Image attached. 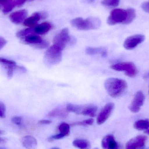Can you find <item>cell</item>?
Instances as JSON below:
<instances>
[{
  "label": "cell",
  "instance_id": "1",
  "mask_svg": "<svg viewBox=\"0 0 149 149\" xmlns=\"http://www.w3.org/2000/svg\"><path fill=\"white\" fill-rule=\"evenodd\" d=\"M104 87L107 93L110 96L117 98L126 91L127 84L125 81L121 79L110 78L105 81Z\"/></svg>",
  "mask_w": 149,
  "mask_h": 149
},
{
  "label": "cell",
  "instance_id": "2",
  "mask_svg": "<svg viewBox=\"0 0 149 149\" xmlns=\"http://www.w3.org/2000/svg\"><path fill=\"white\" fill-rule=\"evenodd\" d=\"M72 25L79 30H89L98 29L101 25V21L95 17H89L86 19L77 17L71 21Z\"/></svg>",
  "mask_w": 149,
  "mask_h": 149
},
{
  "label": "cell",
  "instance_id": "3",
  "mask_svg": "<svg viewBox=\"0 0 149 149\" xmlns=\"http://www.w3.org/2000/svg\"><path fill=\"white\" fill-rule=\"evenodd\" d=\"M63 51L55 45H52L45 52L44 57L45 63L49 65L59 63L62 60Z\"/></svg>",
  "mask_w": 149,
  "mask_h": 149
},
{
  "label": "cell",
  "instance_id": "4",
  "mask_svg": "<svg viewBox=\"0 0 149 149\" xmlns=\"http://www.w3.org/2000/svg\"><path fill=\"white\" fill-rule=\"evenodd\" d=\"M110 68L119 72H124L128 77L134 78L138 73L137 68L134 63L130 62H123L112 65Z\"/></svg>",
  "mask_w": 149,
  "mask_h": 149
},
{
  "label": "cell",
  "instance_id": "5",
  "mask_svg": "<svg viewBox=\"0 0 149 149\" xmlns=\"http://www.w3.org/2000/svg\"><path fill=\"white\" fill-rule=\"evenodd\" d=\"M128 13L127 10L121 9H116L111 11L107 20V23L109 25H114L118 23L125 24Z\"/></svg>",
  "mask_w": 149,
  "mask_h": 149
},
{
  "label": "cell",
  "instance_id": "6",
  "mask_svg": "<svg viewBox=\"0 0 149 149\" xmlns=\"http://www.w3.org/2000/svg\"><path fill=\"white\" fill-rule=\"evenodd\" d=\"M71 40V37L69 35V30L67 28L63 29L54 38V45L63 50L67 44Z\"/></svg>",
  "mask_w": 149,
  "mask_h": 149
},
{
  "label": "cell",
  "instance_id": "7",
  "mask_svg": "<svg viewBox=\"0 0 149 149\" xmlns=\"http://www.w3.org/2000/svg\"><path fill=\"white\" fill-rule=\"evenodd\" d=\"M114 108V104L109 102L103 107L97 116L96 122L98 125L104 123L109 118Z\"/></svg>",
  "mask_w": 149,
  "mask_h": 149
},
{
  "label": "cell",
  "instance_id": "8",
  "mask_svg": "<svg viewBox=\"0 0 149 149\" xmlns=\"http://www.w3.org/2000/svg\"><path fill=\"white\" fill-rule=\"evenodd\" d=\"M145 39V36L141 34L131 36L126 39L123 46L126 49H133L142 43Z\"/></svg>",
  "mask_w": 149,
  "mask_h": 149
},
{
  "label": "cell",
  "instance_id": "9",
  "mask_svg": "<svg viewBox=\"0 0 149 149\" xmlns=\"http://www.w3.org/2000/svg\"><path fill=\"white\" fill-rule=\"evenodd\" d=\"M145 100L144 94L141 91H138L136 94L134 100L130 106L129 109L133 113H137L140 111Z\"/></svg>",
  "mask_w": 149,
  "mask_h": 149
},
{
  "label": "cell",
  "instance_id": "10",
  "mask_svg": "<svg viewBox=\"0 0 149 149\" xmlns=\"http://www.w3.org/2000/svg\"><path fill=\"white\" fill-rule=\"evenodd\" d=\"M147 136H138L130 140L126 145V149H142L145 145Z\"/></svg>",
  "mask_w": 149,
  "mask_h": 149
},
{
  "label": "cell",
  "instance_id": "11",
  "mask_svg": "<svg viewBox=\"0 0 149 149\" xmlns=\"http://www.w3.org/2000/svg\"><path fill=\"white\" fill-rule=\"evenodd\" d=\"M98 108L93 104L79 106V113L82 115L94 117L96 116Z\"/></svg>",
  "mask_w": 149,
  "mask_h": 149
},
{
  "label": "cell",
  "instance_id": "12",
  "mask_svg": "<svg viewBox=\"0 0 149 149\" xmlns=\"http://www.w3.org/2000/svg\"><path fill=\"white\" fill-rule=\"evenodd\" d=\"M28 15V11L26 10H21L11 13L9 16L11 22L15 24H18L24 22Z\"/></svg>",
  "mask_w": 149,
  "mask_h": 149
},
{
  "label": "cell",
  "instance_id": "13",
  "mask_svg": "<svg viewBox=\"0 0 149 149\" xmlns=\"http://www.w3.org/2000/svg\"><path fill=\"white\" fill-rule=\"evenodd\" d=\"M46 17L45 13H34L31 16L24 20L23 22L24 25L26 27L32 28L37 24L41 18H45Z\"/></svg>",
  "mask_w": 149,
  "mask_h": 149
},
{
  "label": "cell",
  "instance_id": "14",
  "mask_svg": "<svg viewBox=\"0 0 149 149\" xmlns=\"http://www.w3.org/2000/svg\"><path fill=\"white\" fill-rule=\"evenodd\" d=\"M117 146V143L112 135L106 136L102 141V147L103 149H116Z\"/></svg>",
  "mask_w": 149,
  "mask_h": 149
},
{
  "label": "cell",
  "instance_id": "15",
  "mask_svg": "<svg viewBox=\"0 0 149 149\" xmlns=\"http://www.w3.org/2000/svg\"><path fill=\"white\" fill-rule=\"evenodd\" d=\"M22 144L24 148L27 149H34L37 145L36 139L31 136H25L22 138Z\"/></svg>",
  "mask_w": 149,
  "mask_h": 149
},
{
  "label": "cell",
  "instance_id": "16",
  "mask_svg": "<svg viewBox=\"0 0 149 149\" xmlns=\"http://www.w3.org/2000/svg\"><path fill=\"white\" fill-rule=\"evenodd\" d=\"M68 114V112L66 109L56 108L50 112L48 114V116L50 117L65 118L67 117Z\"/></svg>",
  "mask_w": 149,
  "mask_h": 149
},
{
  "label": "cell",
  "instance_id": "17",
  "mask_svg": "<svg viewBox=\"0 0 149 149\" xmlns=\"http://www.w3.org/2000/svg\"><path fill=\"white\" fill-rule=\"evenodd\" d=\"M86 52L89 55H100L104 57L107 55V49L102 47H88L86 49Z\"/></svg>",
  "mask_w": 149,
  "mask_h": 149
},
{
  "label": "cell",
  "instance_id": "18",
  "mask_svg": "<svg viewBox=\"0 0 149 149\" xmlns=\"http://www.w3.org/2000/svg\"><path fill=\"white\" fill-rule=\"evenodd\" d=\"M52 27L51 24L45 22L36 26L34 29V32L38 35H44L47 33Z\"/></svg>",
  "mask_w": 149,
  "mask_h": 149
},
{
  "label": "cell",
  "instance_id": "19",
  "mask_svg": "<svg viewBox=\"0 0 149 149\" xmlns=\"http://www.w3.org/2000/svg\"><path fill=\"white\" fill-rule=\"evenodd\" d=\"M43 41L42 39L37 35L30 34L24 37V42L29 44L36 45L41 43Z\"/></svg>",
  "mask_w": 149,
  "mask_h": 149
},
{
  "label": "cell",
  "instance_id": "20",
  "mask_svg": "<svg viewBox=\"0 0 149 149\" xmlns=\"http://www.w3.org/2000/svg\"><path fill=\"white\" fill-rule=\"evenodd\" d=\"M73 146L79 149H90L91 145L88 141L84 139H77L72 142Z\"/></svg>",
  "mask_w": 149,
  "mask_h": 149
},
{
  "label": "cell",
  "instance_id": "21",
  "mask_svg": "<svg viewBox=\"0 0 149 149\" xmlns=\"http://www.w3.org/2000/svg\"><path fill=\"white\" fill-rule=\"evenodd\" d=\"M134 127L140 131L147 130L149 128V120L148 119L139 120L135 123Z\"/></svg>",
  "mask_w": 149,
  "mask_h": 149
},
{
  "label": "cell",
  "instance_id": "22",
  "mask_svg": "<svg viewBox=\"0 0 149 149\" xmlns=\"http://www.w3.org/2000/svg\"><path fill=\"white\" fill-rule=\"evenodd\" d=\"M58 130L60 134H63L64 136H68L70 135V127L68 123H61L58 127Z\"/></svg>",
  "mask_w": 149,
  "mask_h": 149
},
{
  "label": "cell",
  "instance_id": "23",
  "mask_svg": "<svg viewBox=\"0 0 149 149\" xmlns=\"http://www.w3.org/2000/svg\"><path fill=\"white\" fill-rule=\"evenodd\" d=\"M0 63L3 65L7 69L11 67H17L16 63L13 60L0 57Z\"/></svg>",
  "mask_w": 149,
  "mask_h": 149
},
{
  "label": "cell",
  "instance_id": "24",
  "mask_svg": "<svg viewBox=\"0 0 149 149\" xmlns=\"http://www.w3.org/2000/svg\"><path fill=\"white\" fill-rule=\"evenodd\" d=\"M127 18L124 24L131 23L136 17L135 10L133 8H129L127 10Z\"/></svg>",
  "mask_w": 149,
  "mask_h": 149
},
{
  "label": "cell",
  "instance_id": "25",
  "mask_svg": "<svg viewBox=\"0 0 149 149\" xmlns=\"http://www.w3.org/2000/svg\"><path fill=\"white\" fill-rule=\"evenodd\" d=\"M34 32V29L32 28H28L22 30L20 31H18L17 33V36L20 38L25 37L28 35H30V34Z\"/></svg>",
  "mask_w": 149,
  "mask_h": 149
},
{
  "label": "cell",
  "instance_id": "26",
  "mask_svg": "<svg viewBox=\"0 0 149 149\" xmlns=\"http://www.w3.org/2000/svg\"><path fill=\"white\" fill-rule=\"evenodd\" d=\"M120 0H103L102 2V5L108 7H117L119 5Z\"/></svg>",
  "mask_w": 149,
  "mask_h": 149
},
{
  "label": "cell",
  "instance_id": "27",
  "mask_svg": "<svg viewBox=\"0 0 149 149\" xmlns=\"http://www.w3.org/2000/svg\"><path fill=\"white\" fill-rule=\"evenodd\" d=\"M16 7L14 1H11L7 4L4 5V8L3 10V12L4 14H6L10 12Z\"/></svg>",
  "mask_w": 149,
  "mask_h": 149
},
{
  "label": "cell",
  "instance_id": "28",
  "mask_svg": "<svg viewBox=\"0 0 149 149\" xmlns=\"http://www.w3.org/2000/svg\"><path fill=\"white\" fill-rule=\"evenodd\" d=\"M94 120L92 118L87 119V120H85L82 122H76L73 124V125H79V126H86L88 125H93L94 123Z\"/></svg>",
  "mask_w": 149,
  "mask_h": 149
},
{
  "label": "cell",
  "instance_id": "29",
  "mask_svg": "<svg viewBox=\"0 0 149 149\" xmlns=\"http://www.w3.org/2000/svg\"><path fill=\"white\" fill-rule=\"evenodd\" d=\"M5 115H6V107L3 102L0 101V118H5Z\"/></svg>",
  "mask_w": 149,
  "mask_h": 149
},
{
  "label": "cell",
  "instance_id": "30",
  "mask_svg": "<svg viewBox=\"0 0 149 149\" xmlns=\"http://www.w3.org/2000/svg\"><path fill=\"white\" fill-rule=\"evenodd\" d=\"M22 118L20 116H15L12 118V123L16 125H20L22 122Z\"/></svg>",
  "mask_w": 149,
  "mask_h": 149
},
{
  "label": "cell",
  "instance_id": "31",
  "mask_svg": "<svg viewBox=\"0 0 149 149\" xmlns=\"http://www.w3.org/2000/svg\"><path fill=\"white\" fill-rule=\"evenodd\" d=\"M35 46H36L37 48H38V49H45V48H46V47L49 46V43H48L47 42H46V41H43L42 43H41L36 45H35Z\"/></svg>",
  "mask_w": 149,
  "mask_h": 149
},
{
  "label": "cell",
  "instance_id": "32",
  "mask_svg": "<svg viewBox=\"0 0 149 149\" xmlns=\"http://www.w3.org/2000/svg\"><path fill=\"white\" fill-rule=\"evenodd\" d=\"M141 7L145 12L149 13V2L143 3L142 4Z\"/></svg>",
  "mask_w": 149,
  "mask_h": 149
},
{
  "label": "cell",
  "instance_id": "33",
  "mask_svg": "<svg viewBox=\"0 0 149 149\" xmlns=\"http://www.w3.org/2000/svg\"><path fill=\"white\" fill-rule=\"evenodd\" d=\"M7 44V41L5 38L0 37V50L2 49Z\"/></svg>",
  "mask_w": 149,
  "mask_h": 149
},
{
  "label": "cell",
  "instance_id": "34",
  "mask_svg": "<svg viewBox=\"0 0 149 149\" xmlns=\"http://www.w3.org/2000/svg\"><path fill=\"white\" fill-rule=\"evenodd\" d=\"M52 121L51 120H42L38 121V123L41 125H48L51 124Z\"/></svg>",
  "mask_w": 149,
  "mask_h": 149
},
{
  "label": "cell",
  "instance_id": "35",
  "mask_svg": "<svg viewBox=\"0 0 149 149\" xmlns=\"http://www.w3.org/2000/svg\"><path fill=\"white\" fill-rule=\"evenodd\" d=\"M15 1L16 2L17 7H19L24 4L26 0H15Z\"/></svg>",
  "mask_w": 149,
  "mask_h": 149
},
{
  "label": "cell",
  "instance_id": "36",
  "mask_svg": "<svg viewBox=\"0 0 149 149\" xmlns=\"http://www.w3.org/2000/svg\"><path fill=\"white\" fill-rule=\"evenodd\" d=\"M12 0H0V3L5 5Z\"/></svg>",
  "mask_w": 149,
  "mask_h": 149
},
{
  "label": "cell",
  "instance_id": "37",
  "mask_svg": "<svg viewBox=\"0 0 149 149\" xmlns=\"http://www.w3.org/2000/svg\"><path fill=\"white\" fill-rule=\"evenodd\" d=\"M5 141H5V139L0 137V143H4V142H5Z\"/></svg>",
  "mask_w": 149,
  "mask_h": 149
},
{
  "label": "cell",
  "instance_id": "38",
  "mask_svg": "<svg viewBox=\"0 0 149 149\" xmlns=\"http://www.w3.org/2000/svg\"><path fill=\"white\" fill-rule=\"evenodd\" d=\"M145 132V133H146V134L149 135V129H148L147 130H145V132Z\"/></svg>",
  "mask_w": 149,
  "mask_h": 149
},
{
  "label": "cell",
  "instance_id": "39",
  "mask_svg": "<svg viewBox=\"0 0 149 149\" xmlns=\"http://www.w3.org/2000/svg\"><path fill=\"white\" fill-rule=\"evenodd\" d=\"M50 149H61L58 148H57V147H54V148H52Z\"/></svg>",
  "mask_w": 149,
  "mask_h": 149
},
{
  "label": "cell",
  "instance_id": "40",
  "mask_svg": "<svg viewBox=\"0 0 149 149\" xmlns=\"http://www.w3.org/2000/svg\"><path fill=\"white\" fill-rule=\"evenodd\" d=\"M95 0H88V2H93V1H94Z\"/></svg>",
  "mask_w": 149,
  "mask_h": 149
},
{
  "label": "cell",
  "instance_id": "41",
  "mask_svg": "<svg viewBox=\"0 0 149 149\" xmlns=\"http://www.w3.org/2000/svg\"><path fill=\"white\" fill-rule=\"evenodd\" d=\"M0 149H6L4 148H2V147H0Z\"/></svg>",
  "mask_w": 149,
  "mask_h": 149
},
{
  "label": "cell",
  "instance_id": "42",
  "mask_svg": "<svg viewBox=\"0 0 149 149\" xmlns=\"http://www.w3.org/2000/svg\"><path fill=\"white\" fill-rule=\"evenodd\" d=\"M98 149L96 148H94V149Z\"/></svg>",
  "mask_w": 149,
  "mask_h": 149
},
{
  "label": "cell",
  "instance_id": "43",
  "mask_svg": "<svg viewBox=\"0 0 149 149\" xmlns=\"http://www.w3.org/2000/svg\"></svg>",
  "mask_w": 149,
  "mask_h": 149
}]
</instances>
